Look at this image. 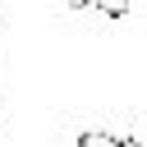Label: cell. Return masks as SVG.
Segmentation results:
<instances>
[{"mask_svg": "<svg viewBox=\"0 0 147 147\" xmlns=\"http://www.w3.org/2000/svg\"><path fill=\"white\" fill-rule=\"evenodd\" d=\"M74 147H142L138 138H115V133H106V129H87Z\"/></svg>", "mask_w": 147, "mask_h": 147, "instance_id": "cell-1", "label": "cell"}]
</instances>
